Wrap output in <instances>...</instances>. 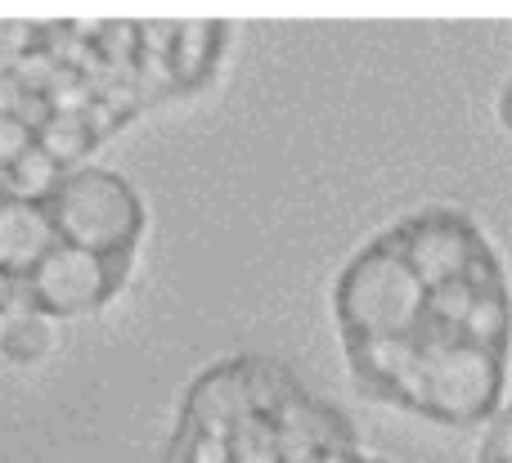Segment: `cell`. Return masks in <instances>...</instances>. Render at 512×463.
<instances>
[{
    "label": "cell",
    "instance_id": "1",
    "mask_svg": "<svg viewBox=\"0 0 512 463\" xmlns=\"http://www.w3.org/2000/svg\"><path fill=\"white\" fill-rule=\"evenodd\" d=\"M364 401L445 432H486L512 396V270L472 212L427 203L373 230L328 288Z\"/></svg>",
    "mask_w": 512,
    "mask_h": 463
},
{
    "label": "cell",
    "instance_id": "2",
    "mask_svg": "<svg viewBox=\"0 0 512 463\" xmlns=\"http://www.w3.org/2000/svg\"><path fill=\"white\" fill-rule=\"evenodd\" d=\"M171 463H396L288 365L234 356L189 383Z\"/></svg>",
    "mask_w": 512,
    "mask_h": 463
},
{
    "label": "cell",
    "instance_id": "3",
    "mask_svg": "<svg viewBox=\"0 0 512 463\" xmlns=\"http://www.w3.org/2000/svg\"><path fill=\"white\" fill-rule=\"evenodd\" d=\"M45 207H50L59 239L95 252V257H131L144 230L140 198L113 171H68Z\"/></svg>",
    "mask_w": 512,
    "mask_h": 463
},
{
    "label": "cell",
    "instance_id": "4",
    "mask_svg": "<svg viewBox=\"0 0 512 463\" xmlns=\"http://www.w3.org/2000/svg\"><path fill=\"white\" fill-rule=\"evenodd\" d=\"M126 266L131 257H95L86 248L59 243L23 279V293L36 306V315H86L99 311L126 284Z\"/></svg>",
    "mask_w": 512,
    "mask_h": 463
},
{
    "label": "cell",
    "instance_id": "5",
    "mask_svg": "<svg viewBox=\"0 0 512 463\" xmlns=\"http://www.w3.org/2000/svg\"><path fill=\"white\" fill-rule=\"evenodd\" d=\"M59 230L50 221L45 203H23V198H0V270L23 284L54 248H59Z\"/></svg>",
    "mask_w": 512,
    "mask_h": 463
},
{
    "label": "cell",
    "instance_id": "6",
    "mask_svg": "<svg viewBox=\"0 0 512 463\" xmlns=\"http://www.w3.org/2000/svg\"><path fill=\"white\" fill-rule=\"evenodd\" d=\"M63 176H68V171H63L59 162H50L32 144V149H27L23 158H18L14 167L5 171V180H0V185H5L9 198H23V203H50L54 189L63 185Z\"/></svg>",
    "mask_w": 512,
    "mask_h": 463
},
{
    "label": "cell",
    "instance_id": "7",
    "mask_svg": "<svg viewBox=\"0 0 512 463\" xmlns=\"http://www.w3.org/2000/svg\"><path fill=\"white\" fill-rule=\"evenodd\" d=\"M95 144H99L95 131H90L86 122H77V117H50V122L36 131V149H41L50 162H59L63 171H68L72 162L86 158Z\"/></svg>",
    "mask_w": 512,
    "mask_h": 463
},
{
    "label": "cell",
    "instance_id": "8",
    "mask_svg": "<svg viewBox=\"0 0 512 463\" xmlns=\"http://www.w3.org/2000/svg\"><path fill=\"white\" fill-rule=\"evenodd\" d=\"M45 347H50V329H45V320L36 311L14 315V324L0 329V351L14 360H36L45 356Z\"/></svg>",
    "mask_w": 512,
    "mask_h": 463
},
{
    "label": "cell",
    "instance_id": "9",
    "mask_svg": "<svg viewBox=\"0 0 512 463\" xmlns=\"http://www.w3.org/2000/svg\"><path fill=\"white\" fill-rule=\"evenodd\" d=\"M477 463H512V396H508L504 410L495 414V423L481 432Z\"/></svg>",
    "mask_w": 512,
    "mask_h": 463
},
{
    "label": "cell",
    "instance_id": "10",
    "mask_svg": "<svg viewBox=\"0 0 512 463\" xmlns=\"http://www.w3.org/2000/svg\"><path fill=\"white\" fill-rule=\"evenodd\" d=\"M32 144H36V131H32V126L18 122V117H0V180H5V171L14 167V162L23 158Z\"/></svg>",
    "mask_w": 512,
    "mask_h": 463
},
{
    "label": "cell",
    "instance_id": "11",
    "mask_svg": "<svg viewBox=\"0 0 512 463\" xmlns=\"http://www.w3.org/2000/svg\"><path fill=\"white\" fill-rule=\"evenodd\" d=\"M18 293H23V284H18V279H9L5 270H0V320H5V315L18 306V302H14Z\"/></svg>",
    "mask_w": 512,
    "mask_h": 463
},
{
    "label": "cell",
    "instance_id": "12",
    "mask_svg": "<svg viewBox=\"0 0 512 463\" xmlns=\"http://www.w3.org/2000/svg\"><path fill=\"white\" fill-rule=\"evenodd\" d=\"M495 117H499V126L512 135V77L504 81V90H499V99H495Z\"/></svg>",
    "mask_w": 512,
    "mask_h": 463
},
{
    "label": "cell",
    "instance_id": "13",
    "mask_svg": "<svg viewBox=\"0 0 512 463\" xmlns=\"http://www.w3.org/2000/svg\"><path fill=\"white\" fill-rule=\"evenodd\" d=\"M0 198H5V185H0Z\"/></svg>",
    "mask_w": 512,
    "mask_h": 463
}]
</instances>
